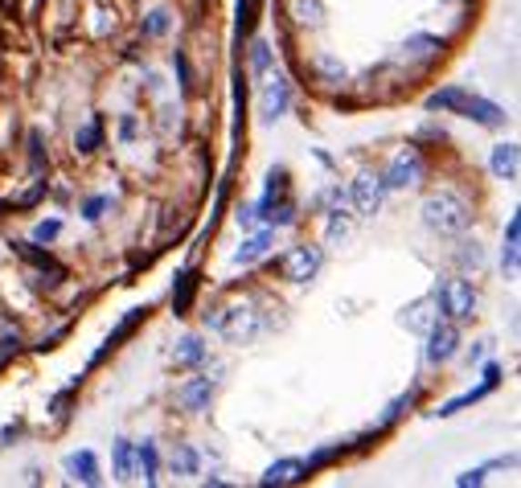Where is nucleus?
<instances>
[{
	"label": "nucleus",
	"mask_w": 521,
	"mask_h": 488,
	"mask_svg": "<svg viewBox=\"0 0 521 488\" xmlns=\"http://www.w3.org/2000/svg\"><path fill=\"white\" fill-rule=\"evenodd\" d=\"M206 329H214L218 337H226L230 345H247V341L259 337V312L250 304H222L206 312Z\"/></svg>",
	"instance_id": "obj_1"
},
{
	"label": "nucleus",
	"mask_w": 521,
	"mask_h": 488,
	"mask_svg": "<svg viewBox=\"0 0 521 488\" xmlns=\"http://www.w3.org/2000/svg\"><path fill=\"white\" fill-rule=\"evenodd\" d=\"M423 222L435 234H464L472 226V209H468V201H460L455 193H431V198L423 201Z\"/></svg>",
	"instance_id": "obj_2"
},
{
	"label": "nucleus",
	"mask_w": 521,
	"mask_h": 488,
	"mask_svg": "<svg viewBox=\"0 0 521 488\" xmlns=\"http://www.w3.org/2000/svg\"><path fill=\"white\" fill-rule=\"evenodd\" d=\"M431 300H435V312L447 316V320H472V312H476V291H472L468 280H460V275H447V280L435 283V291H431Z\"/></svg>",
	"instance_id": "obj_3"
},
{
	"label": "nucleus",
	"mask_w": 521,
	"mask_h": 488,
	"mask_svg": "<svg viewBox=\"0 0 521 488\" xmlns=\"http://www.w3.org/2000/svg\"><path fill=\"white\" fill-rule=\"evenodd\" d=\"M427 349H423V357H427V365H444L455 357V349H460V329H455V320H435L427 332Z\"/></svg>",
	"instance_id": "obj_4"
},
{
	"label": "nucleus",
	"mask_w": 521,
	"mask_h": 488,
	"mask_svg": "<svg viewBox=\"0 0 521 488\" xmlns=\"http://www.w3.org/2000/svg\"><path fill=\"white\" fill-rule=\"evenodd\" d=\"M321 263H324L321 247H291L288 255H283L280 271H283V280H291V283H308V280H316Z\"/></svg>",
	"instance_id": "obj_5"
},
{
	"label": "nucleus",
	"mask_w": 521,
	"mask_h": 488,
	"mask_svg": "<svg viewBox=\"0 0 521 488\" xmlns=\"http://www.w3.org/2000/svg\"><path fill=\"white\" fill-rule=\"evenodd\" d=\"M423 181V157L414 148H403L394 160H390V168L382 173V185L386 189H411V185Z\"/></svg>",
	"instance_id": "obj_6"
},
{
	"label": "nucleus",
	"mask_w": 521,
	"mask_h": 488,
	"mask_svg": "<svg viewBox=\"0 0 521 488\" xmlns=\"http://www.w3.org/2000/svg\"><path fill=\"white\" fill-rule=\"evenodd\" d=\"M288 107H291L288 78H280V75H271V70H267V75H263V95H259V116H263L267 124H275V119H280Z\"/></svg>",
	"instance_id": "obj_7"
},
{
	"label": "nucleus",
	"mask_w": 521,
	"mask_h": 488,
	"mask_svg": "<svg viewBox=\"0 0 521 488\" xmlns=\"http://www.w3.org/2000/svg\"><path fill=\"white\" fill-rule=\"evenodd\" d=\"M382 198H386V185H382V177H373V173H362L353 185H349V201H353L357 218H373V214H378Z\"/></svg>",
	"instance_id": "obj_8"
},
{
	"label": "nucleus",
	"mask_w": 521,
	"mask_h": 488,
	"mask_svg": "<svg viewBox=\"0 0 521 488\" xmlns=\"http://www.w3.org/2000/svg\"><path fill=\"white\" fill-rule=\"evenodd\" d=\"M496 386H501V365L488 361V365H485V378H480V386H476V390H468V394H460V398H452V402H444L435 414H439V419H447V414L464 411V406H472V402H480L485 394H493Z\"/></svg>",
	"instance_id": "obj_9"
},
{
	"label": "nucleus",
	"mask_w": 521,
	"mask_h": 488,
	"mask_svg": "<svg viewBox=\"0 0 521 488\" xmlns=\"http://www.w3.org/2000/svg\"><path fill=\"white\" fill-rule=\"evenodd\" d=\"M455 116L476 119V124H485V127H501V124H505V107H496L493 99H480V95H468V91H464V99H460V107H455Z\"/></svg>",
	"instance_id": "obj_10"
},
{
	"label": "nucleus",
	"mask_w": 521,
	"mask_h": 488,
	"mask_svg": "<svg viewBox=\"0 0 521 488\" xmlns=\"http://www.w3.org/2000/svg\"><path fill=\"white\" fill-rule=\"evenodd\" d=\"M308 460H275L271 468L263 472V476H259V484L263 488H275V484H300V480L308 476Z\"/></svg>",
	"instance_id": "obj_11"
},
{
	"label": "nucleus",
	"mask_w": 521,
	"mask_h": 488,
	"mask_svg": "<svg viewBox=\"0 0 521 488\" xmlns=\"http://www.w3.org/2000/svg\"><path fill=\"white\" fill-rule=\"evenodd\" d=\"M209 398H214V381L209 378H189L181 390H177V402H181L189 414L209 411Z\"/></svg>",
	"instance_id": "obj_12"
},
{
	"label": "nucleus",
	"mask_w": 521,
	"mask_h": 488,
	"mask_svg": "<svg viewBox=\"0 0 521 488\" xmlns=\"http://www.w3.org/2000/svg\"><path fill=\"white\" fill-rule=\"evenodd\" d=\"M66 472H70V480H78V484H99L103 480V472H99V460H95V452H70L66 455Z\"/></svg>",
	"instance_id": "obj_13"
},
{
	"label": "nucleus",
	"mask_w": 521,
	"mask_h": 488,
	"mask_svg": "<svg viewBox=\"0 0 521 488\" xmlns=\"http://www.w3.org/2000/svg\"><path fill=\"white\" fill-rule=\"evenodd\" d=\"M271 250V230H259V234H250L247 242H242L239 250H234V267H250V263H259V259Z\"/></svg>",
	"instance_id": "obj_14"
},
{
	"label": "nucleus",
	"mask_w": 521,
	"mask_h": 488,
	"mask_svg": "<svg viewBox=\"0 0 521 488\" xmlns=\"http://www.w3.org/2000/svg\"><path fill=\"white\" fill-rule=\"evenodd\" d=\"M435 320H439V312H435V300H431V296L419 300V304H411V308L403 312V324H406L411 332H427Z\"/></svg>",
	"instance_id": "obj_15"
},
{
	"label": "nucleus",
	"mask_w": 521,
	"mask_h": 488,
	"mask_svg": "<svg viewBox=\"0 0 521 488\" xmlns=\"http://www.w3.org/2000/svg\"><path fill=\"white\" fill-rule=\"evenodd\" d=\"M493 177H501V181L517 177V144H496L493 148Z\"/></svg>",
	"instance_id": "obj_16"
},
{
	"label": "nucleus",
	"mask_w": 521,
	"mask_h": 488,
	"mask_svg": "<svg viewBox=\"0 0 521 488\" xmlns=\"http://www.w3.org/2000/svg\"><path fill=\"white\" fill-rule=\"evenodd\" d=\"M193 291H198V275H193V271H181V275H177V288H173V308H177V316L189 312Z\"/></svg>",
	"instance_id": "obj_17"
},
{
	"label": "nucleus",
	"mask_w": 521,
	"mask_h": 488,
	"mask_svg": "<svg viewBox=\"0 0 521 488\" xmlns=\"http://www.w3.org/2000/svg\"><path fill=\"white\" fill-rule=\"evenodd\" d=\"M291 17H296V25L316 29L324 21V5L321 0H291Z\"/></svg>",
	"instance_id": "obj_18"
},
{
	"label": "nucleus",
	"mask_w": 521,
	"mask_h": 488,
	"mask_svg": "<svg viewBox=\"0 0 521 488\" xmlns=\"http://www.w3.org/2000/svg\"><path fill=\"white\" fill-rule=\"evenodd\" d=\"M173 357H177V365L206 361V341H201V337H181V341H177V349H173Z\"/></svg>",
	"instance_id": "obj_19"
},
{
	"label": "nucleus",
	"mask_w": 521,
	"mask_h": 488,
	"mask_svg": "<svg viewBox=\"0 0 521 488\" xmlns=\"http://www.w3.org/2000/svg\"><path fill=\"white\" fill-rule=\"evenodd\" d=\"M111 452H116V476L128 480V476H132V468H136V443H132V439H116Z\"/></svg>",
	"instance_id": "obj_20"
},
{
	"label": "nucleus",
	"mask_w": 521,
	"mask_h": 488,
	"mask_svg": "<svg viewBox=\"0 0 521 488\" xmlns=\"http://www.w3.org/2000/svg\"><path fill=\"white\" fill-rule=\"evenodd\" d=\"M136 463H140L144 480H148V484H157V468H160V452H157V443H148V439H144V443L136 447Z\"/></svg>",
	"instance_id": "obj_21"
},
{
	"label": "nucleus",
	"mask_w": 521,
	"mask_h": 488,
	"mask_svg": "<svg viewBox=\"0 0 521 488\" xmlns=\"http://www.w3.org/2000/svg\"><path fill=\"white\" fill-rule=\"evenodd\" d=\"M99 140H103V124H99V119H91V124H83L75 132V148L83 152V157H91V152L99 148Z\"/></svg>",
	"instance_id": "obj_22"
},
{
	"label": "nucleus",
	"mask_w": 521,
	"mask_h": 488,
	"mask_svg": "<svg viewBox=\"0 0 521 488\" xmlns=\"http://www.w3.org/2000/svg\"><path fill=\"white\" fill-rule=\"evenodd\" d=\"M17 250H21V255H26V259H29V263H34V267H37V271H50V275H54V280H62V275H66V271H62V267H58V263H54V259H50V255H42V250H37V247H34V242H17Z\"/></svg>",
	"instance_id": "obj_23"
},
{
	"label": "nucleus",
	"mask_w": 521,
	"mask_h": 488,
	"mask_svg": "<svg viewBox=\"0 0 521 488\" xmlns=\"http://www.w3.org/2000/svg\"><path fill=\"white\" fill-rule=\"evenodd\" d=\"M403 50L411 54V58H435V54H444V42H439V37H406Z\"/></svg>",
	"instance_id": "obj_24"
},
{
	"label": "nucleus",
	"mask_w": 521,
	"mask_h": 488,
	"mask_svg": "<svg viewBox=\"0 0 521 488\" xmlns=\"http://www.w3.org/2000/svg\"><path fill=\"white\" fill-rule=\"evenodd\" d=\"M267 70H271V46H267L263 37H255V42H250V75L263 78Z\"/></svg>",
	"instance_id": "obj_25"
},
{
	"label": "nucleus",
	"mask_w": 521,
	"mask_h": 488,
	"mask_svg": "<svg viewBox=\"0 0 521 488\" xmlns=\"http://www.w3.org/2000/svg\"><path fill=\"white\" fill-rule=\"evenodd\" d=\"M169 29H173V13H169V9H148V17H144V34H148V37H165Z\"/></svg>",
	"instance_id": "obj_26"
},
{
	"label": "nucleus",
	"mask_w": 521,
	"mask_h": 488,
	"mask_svg": "<svg viewBox=\"0 0 521 488\" xmlns=\"http://www.w3.org/2000/svg\"><path fill=\"white\" fill-rule=\"evenodd\" d=\"M198 452H193V447H177V452H173V472H181V476H193V472H198Z\"/></svg>",
	"instance_id": "obj_27"
},
{
	"label": "nucleus",
	"mask_w": 521,
	"mask_h": 488,
	"mask_svg": "<svg viewBox=\"0 0 521 488\" xmlns=\"http://www.w3.org/2000/svg\"><path fill=\"white\" fill-rule=\"evenodd\" d=\"M58 234H62V222H58V218H46V222L34 226V242H46V247H50Z\"/></svg>",
	"instance_id": "obj_28"
},
{
	"label": "nucleus",
	"mask_w": 521,
	"mask_h": 488,
	"mask_svg": "<svg viewBox=\"0 0 521 488\" xmlns=\"http://www.w3.org/2000/svg\"><path fill=\"white\" fill-rule=\"evenodd\" d=\"M107 206H111L107 193H99V198H87V201H83V218H87V222H99Z\"/></svg>",
	"instance_id": "obj_29"
},
{
	"label": "nucleus",
	"mask_w": 521,
	"mask_h": 488,
	"mask_svg": "<svg viewBox=\"0 0 521 488\" xmlns=\"http://www.w3.org/2000/svg\"><path fill=\"white\" fill-rule=\"evenodd\" d=\"M345 234H349V222L341 218V209H329V234H324V239H329V247H332V242H341Z\"/></svg>",
	"instance_id": "obj_30"
},
{
	"label": "nucleus",
	"mask_w": 521,
	"mask_h": 488,
	"mask_svg": "<svg viewBox=\"0 0 521 488\" xmlns=\"http://www.w3.org/2000/svg\"><path fill=\"white\" fill-rule=\"evenodd\" d=\"M255 13H259V0H239V25H242V34H250V29H255Z\"/></svg>",
	"instance_id": "obj_31"
},
{
	"label": "nucleus",
	"mask_w": 521,
	"mask_h": 488,
	"mask_svg": "<svg viewBox=\"0 0 521 488\" xmlns=\"http://www.w3.org/2000/svg\"><path fill=\"white\" fill-rule=\"evenodd\" d=\"M321 75L329 78V83H341V78H345V66H341L337 58H321Z\"/></svg>",
	"instance_id": "obj_32"
},
{
	"label": "nucleus",
	"mask_w": 521,
	"mask_h": 488,
	"mask_svg": "<svg viewBox=\"0 0 521 488\" xmlns=\"http://www.w3.org/2000/svg\"><path fill=\"white\" fill-rule=\"evenodd\" d=\"M234 218H239V226H242V230H250V226H259V206H255V201H250V206H242Z\"/></svg>",
	"instance_id": "obj_33"
},
{
	"label": "nucleus",
	"mask_w": 521,
	"mask_h": 488,
	"mask_svg": "<svg viewBox=\"0 0 521 488\" xmlns=\"http://www.w3.org/2000/svg\"><path fill=\"white\" fill-rule=\"evenodd\" d=\"M173 66H177V75H181V86H185V91H189V58H185V50H177L173 54Z\"/></svg>",
	"instance_id": "obj_34"
},
{
	"label": "nucleus",
	"mask_w": 521,
	"mask_h": 488,
	"mask_svg": "<svg viewBox=\"0 0 521 488\" xmlns=\"http://www.w3.org/2000/svg\"><path fill=\"white\" fill-rule=\"evenodd\" d=\"M501 267L505 271H517V242H505L501 247Z\"/></svg>",
	"instance_id": "obj_35"
},
{
	"label": "nucleus",
	"mask_w": 521,
	"mask_h": 488,
	"mask_svg": "<svg viewBox=\"0 0 521 488\" xmlns=\"http://www.w3.org/2000/svg\"><path fill=\"white\" fill-rule=\"evenodd\" d=\"M488 468V463H485ZM485 468H472V472H460V476H455V484L460 488H468V484H485Z\"/></svg>",
	"instance_id": "obj_36"
},
{
	"label": "nucleus",
	"mask_w": 521,
	"mask_h": 488,
	"mask_svg": "<svg viewBox=\"0 0 521 488\" xmlns=\"http://www.w3.org/2000/svg\"><path fill=\"white\" fill-rule=\"evenodd\" d=\"M136 132H140L136 116H124V124H119V136H124V140H136Z\"/></svg>",
	"instance_id": "obj_37"
},
{
	"label": "nucleus",
	"mask_w": 521,
	"mask_h": 488,
	"mask_svg": "<svg viewBox=\"0 0 521 488\" xmlns=\"http://www.w3.org/2000/svg\"><path fill=\"white\" fill-rule=\"evenodd\" d=\"M505 242H521V218L517 214H513L509 226H505Z\"/></svg>",
	"instance_id": "obj_38"
},
{
	"label": "nucleus",
	"mask_w": 521,
	"mask_h": 488,
	"mask_svg": "<svg viewBox=\"0 0 521 488\" xmlns=\"http://www.w3.org/2000/svg\"><path fill=\"white\" fill-rule=\"evenodd\" d=\"M480 357H485V341H476V345L468 349V365H472V361H480Z\"/></svg>",
	"instance_id": "obj_39"
}]
</instances>
